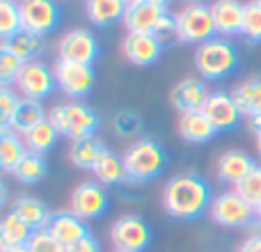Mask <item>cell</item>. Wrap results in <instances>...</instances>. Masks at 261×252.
Wrapping results in <instances>:
<instances>
[{
    "instance_id": "42",
    "label": "cell",
    "mask_w": 261,
    "mask_h": 252,
    "mask_svg": "<svg viewBox=\"0 0 261 252\" xmlns=\"http://www.w3.org/2000/svg\"><path fill=\"white\" fill-rule=\"evenodd\" d=\"M248 129H250V133L252 135H257L259 131H261V115H257V117H248Z\"/></svg>"
},
{
    "instance_id": "16",
    "label": "cell",
    "mask_w": 261,
    "mask_h": 252,
    "mask_svg": "<svg viewBox=\"0 0 261 252\" xmlns=\"http://www.w3.org/2000/svg\"><path fill=\"white\" fill-rule=\"evenodd\" d=\"M211 14L216 21L218 37H234L241 35L243 30V18H245V3L241 0H213Z\"/></svg>"
},
{
    "instance_id": "41",
    "label": "cell",
    "mask_w": 261,
    "mask_h": 252,
    "mask_svg": "<svg viewBox=\"0 0 261 252\" xmlns=\"http://www.w3.org/2000/svg\"><path fill=\"white\" fill-rule=\"evenodd\" d=\"M236 252H261V232L250 234L248 239L239 245V250H236Z\"/></svg>"
},
{
    "instance_id": "14",
    "label": "cell",
    "mask_w": 261,
    "mask_h": 252,
    "mask_svg": "<svg viewBox=\"0 0 261 252\" xmlns=\"http://www.w3.org/2000/svg\"><path fill=\"white\" fill-rule=\"evenodd\" d=\"M208 87L204 78L197 76H188V78H181L170 92V104L174 106V110L179 115L184 113H195V110H202L204 104L208 99Z\"/></svg>"
},
{
    "instance_id": "36",
    "label": "cell",
    "mask_w": 261,
    "mask_h": 252,
    "mask_svg": "<svg viewBox=\"0 0 261 252\" xmlns=\"http://www.w3.org/2000/svg\"><path fill=\"white\" fill-rule=\"evenodd\" d=\"M241 35L250 41V44H259L261 41V5L257 0L245 3V18H243V30Z\"/></svg>"
},
{
    "instance_id": "34",
    "label": "cell",
    "mask_w": 261,
    "mask_h": 252,
    "mask_svg": "<svg viewBox=\"0 0 261 252\" xmlns=\"http://www.w3.org/2000/svg\"><path fill=\"white\" fill-rule=\"evenodd\" d=\"M153 37H156V41L163 46V48H170V46L179 44L181 41V35H179V21H176V14L167 12L161 16V21L156 23V28H153L151 32Z\"/></svg>"
},
{
    "instance_id": "39",
    "label": "cell",
    "mask_w": 261,
    "mask_h": 252,
    "mask_svg": "<svg viewBox=\"0 0 261 252\" xmlns=\"http://www.w3.org/2000/svg\"><path fill=\"white\" fill-rule=\"evenodd\" d=\"M28 250L30 252H67V245L60 243L48 230H39L28 241Z\"/></svg>"
},
{
    "instance_id": "43",
    "label": "cell",
    "mask_w": 261,
    "mask_h": 252,
    "mask_svg": "<svg viewBox=\"0 0 261 252\" xmlns=\"http://www.w3.org/2000/svg\"><path fill=\"white\" fill-rule=\"evenodd\" d=\"M0 252H30L28 245H7V248H0Z\"/></svg>"
},
{
    "instance_id": "17",
    "label": "cell",
    "mask_w": 261,
    "mask_h": 252,
    "mask_svg": "<svg viewBox=\"0 0 261 252\" xmlns=\"http://www.w3.org/2000/svg\"><path fill=\"white\" fill-rule=\"evenodd\" d=\"M7 211L14 213L18 220H23L30 230H35V232L46 230L50 216H53V211H50L41 199L32 197V195H18L16 199H12V204L7 207Z\"/></svg>"
},
{
    "instance_id": "28",
    "label": "cell",
    "mask_w": 261,
    "mask_h": 252,
    "mask_svg": "<svg viewBox=\"0 0 261 252\" xmlns=\"http://www.w3.org/2000/svg\"><path fill=\"white\" fill-rule=\"evenodd\" d=\"M58 138H60V133L53 126V122H50V119H44L41 124H37L35 129H30L25 135H23V142H25L28 152L41 154V156H44V154H48L50 149L55 147Z\"/></svg>"
},
{
    "instance_id": "23",
    "label": "cell",
    "mask_w": 261,
    "mask_h": 252,
    "mask_svg": "<svg viewBox=\"0 0 261 252\" xmlns=\"http://www.w3.org/2000/svg\"><path fill=\"white\" fill-rule=\"evenodd\" d=\"M124 12H126V3L122 0H85V16L96 28H108L122 21Z\"/></svg>"
},
{
    "instance_id": "7",
    "label": "cell",
    "mask_w": 261,
    "mask_h": 252,
    "mask_svg": "<svg viewBox=\"0 0 261 252\" xmlns=\"http://www.w3.org/2000/svg\"><path fill=\"white\" fill-rule=\"evenodd\" d=\"M176 21H179V35L184 44L199 46L218 35L216 21H213V14H211V5H204V3L186 5L176 14Z\"/></svg>"
},
{
    "instance_id": "11",
    "label": "cell",
    "mask_w": 261,
    "mask_h": 252,
    "mask_svg": "<svg viewBox=\"0 0 261 252\" xmlns=\"http://www.w3.org/2000/svg\"><path fill=\"white\" fill-rule=\"evenodd\" d=\"M55 85H58V81H55V71L50 67H46V64H41V62H28L25 67H23L18 81H16L18 94H21L23 99L39 101V104L53 94Z\"/></svg>"
},
{
    "instance_id": "6",
    "label": "cell",
    "mask_w": 261,
    "mask_h": 252,
    "mask_svg": "<svg viewBox=\"0 0 261 252\" xmlns=\"http://www.w3.org/2000/svg\"><path fill=\"white\" fill-rule=\"evenodd\" d=\"M110 243L115 250L142 252L151 243V227L138 213H124L110 225Z\"/></svg>"
},
{
    "instance_id": "8",
    "label": "cell",
    "mask_w": 261,
    "mask_h": 252,
    "mask_svg": "<svg viewBox=\"0 0 261 252\" xmlns=\"http://www.w3.org/2000/svg\"><path fill=\"white\" fill-rule=\"evenodd\" d=\"M55 81L62 94H67L71 101H81L94 87V69L92 64H78V62H64L58 60L53 67Z\"/></svg>"
},
{
    "instance_id": "50",
    "label": "cell",
    "mask_w": 261,
    "mask_h": 252,
    "mask_svg": "<svg viewBox=\"0 0 261 252\" xmlns=\"http://www.w3.org/2000/svg\"><path fill=\"white\" fill-rule=\"evenodd\" d=\"M257 3H259V5H261V0H257Z\"/></svg>"
},
{
    "instance_id": "27",
    "label": "cell",
    "mask_w": 261,
    "mask_h": 252,
    "mask_svg": "<svg viewBox=\"0 0 261 252\" xmlns=\"http://www.w3.org/2000/svg\"><path fill=\"white\" fill-rule=\"evenodd\" d=\"M28 147L23 142V135L14 133V131H0V167L3 172L12 174L14 167L25 158Z\"/></svg>"
},
{
    "instance_id": "32",
    "label": "cell",
    "mask_w": 261,
    "mask_h": 252,
    "mask_svg": "<svg viewBox=\"0 0 261 252\" xmlns=\"http://www.w3.org/2000/svg\"><path fill=\"white\" fill-rule=\"evenodd\" d=\"M144 129V122H142V115L133 108H122L113 115V131L115 135L119 138H138Z\"/></svg>"
},
{
    "instance_id": "20",
    "label": "cell",
    "mask_w": 261,
    "mask_h": 252,
    "mask_svg": "<svg viewBox=\"0 0 261 252\" xmlns=\"http://www.w3.org/2000/svg\"><path fill=\"white\" fill-rule=\"evenodd\" d=\"M0 48L9 51V53L16 55L21 62L28 64V62H37V58H39L46 48V41H44V37L37 35V32L21 28V30L14 32L12 37L0 41Z\"/></svg>"
},
{
    "instance_id": "26",
    "label": "cell",
    "mask_w": 261,
    "mask_h": 252,
    "mask_svg": "<svg viewBox=\"0 0 261 252\" xmlns=\"http://www.w3.org/2000/svg\"><path fill=\"white\" fill-rule=\"evenodd\" d=\"M92 174H94L96 181H99V184H103L106 188H108V186L126 184V167H124L122 156H117V154L110 152V149H106V152L101 154V158L96 161Z\"/></svg>"
},
{
    "instance_id": "24",
    "label": "cell",
    "mask_w": 261,
    "mask_h": 252,
    "mask_svg": "<svg viewBox=\"0 0 261 252\" xmlns=\"http://www.w3.org/2000/svg\"><path fill=\"white\" fill-rule=\"evenodd\" d=\"M106 144L101 142L99 138L90 135V138H81V140H73L71 147H69V161H71L73 167L78 170H94L96 161L101 158V154L106 152Z\"/></svg>"
},
{
    "instance_id": "40",
    "label": "cell",
    "mask_w": 261,
    "mask_h": 252,
    "mask_svg": "<svg viewBox=\"0 0 261 252\" xmlns=\"http://www.w3.org/2000/svg\"><path fill=\"white\" fill-rule=\"evenodd\" d=\"M67 252H101V245H99V241H96V236H92V232H90V234H85L83 239H78L76 243L69 245Z\"/></svg>"
},
{
    "instance_id": "29",
    "label": "cell",
    "mask_w": 261,
    "mask_h": 252,
    "mask_svg": "<svg viewBox=\"0 0 261 252\" xmlns=\"http://www.w3.org/2000/svg\"><path fill=\"white\" fill-rule=\"evenodd\" d=\"M44 119H48V113L44 110V106H41L39 101L23 99L16 115H14V122H12V129L9 131H14V133H18V135H25L28 131L35 129V126L41 124Z\"/></svg>"
},
{
    "instance_id": "25",
    "label": "cell",
    "mask_w": 261,
    "mask_h": 252,
    "mask_svg": "<svg viewBox=\"0 0 261 252\" xmlns=\"http://www.w3.org/2000/svg\"><path fill=\"white\" fill-rule=\"evenodd\" d=\"M231 99L243 117L261 115V78H248L231 90Z\"/></svg>"
},
{
    "instance_id": "46",
    "label": "cell",
    "mask_w": 261,
    "mask_h": 252,
    "mask_svg": "<svg viewBox=\"0 0 261 252\" xmlns=\"http://www.w3.org/2000/svg\"><path fill=\"white\" fill-rule=\"evenodd\" d=\"M257 222H259V227H261V204L257 207Z\"/></svg>"
},
{
    "instance_id": "9",
    "label": "cell",
    "mask_w": 261,
    "mask_h": 252,
    "mask_svg": "<svg viewBox=\"0 0 261 252\" xmlns=\"http://www.w3.org/2000/svg\"><path fill=\"white\" fill-rule=\"evenodd\" d=\"M99 53V41L87 28H73L64 32L62 39L58 41V60H64V62L94 64Z\"/></svg>"
},
{
    "instance_id": "35",
    "label": "cell",
    "mask_w": 261,
    "mask_h": 252,
    "mask_svg": "<svg viewBox=\"0 0 261 252\" xmlns=\"http://www.w3.org/2000/svg\"><path fill=\"white\" fill-rule=\"evenodd\" d=\"M234 190L245 199L248 204H252L254 209L261 204V163L250 170V174L245 179H241L239 184L234 186Z\"/></svg>"
},
{
    "instance_id": "44",
    "label": "cell",
    "mask_w": 261,
    "mask_h": 252,
    "mask_svg": "<svg viewBox=\"0 0 261 252\" xmlns=\"http://www.w3.org/2000/svg\"><path fill=\"white\" fill-rule=\"evenodd\" d=\"M144 3H151V5H156V7H161V9H167L172 0H144Z\"/></svg>"
},
{
    "instance_id": "19",
    "label": "cell",
    "mask_w": 261,
    "mask_h": 252,
    "mask_svg": "<svg viewBox=\"0 0 261 252\" xmlns=\"http://www.w3.org/2000/svg\"><path fill=\"white\" fill-rule=\"evenodd\" d=\"M257 165L254 158L250 156L248 152L243 149H227L225 154H220L216 163V172H218V179L225 181V184L236 186L241 179L250 174V170Z\"/></svg>"
},
{
    "instance_id": "15",
    "label": "cell",
    "mask_w": 261,
    "mask_h": 252,
    "mask_svg": "<svg viewBox=\"0 0 261 252\" xmlns=\"http://www.w3.org/2000/svg\"><path fill=\"white\" fill-rule=\"evenodd\" d=\"M122 53L135 67H151L158 62L163 53V46L156 41L153 35H142V32H128L122 41Z\"/></svg>"
},
{
    "instance_id": "13",
    "label": "cell",
    "mask_w": 261,
    "mask_h": 252,
    "mask_svg": "<svg viewBox=\"0 0 261 252\" xmlns=\"http://www.w3.org/2000/svg\"><path fill=\"white\" fill-rule=\"evenodd\" d=\"M202 113L208 117V122L213 124V129H216L218 133L236 129L239 119L243 117L239 106L231 99V92H225V90H213L211 94H208L206 104H204Z\"/></svg>"
},
{
    "instance_id": "33",
    "label": "cell",
    "mask_w": 261,
    "mask_h": 252,
    "mask_svg": "<svg viewBox=\"0 0 261 252\" xmlns=\"http://www.w3.org/2000/svg\"><path fill=\"white\" fill-rule=\"evenodd\" d=\"M23 28L21 3L16 0H0V37L7 39Z\"/></svg>"
},
{
    "instance_id": "4",
    "label": "cell",
    "mask_w": 261,
    "mask_h": 252,
    "mask_svg": "<svg viewBox=\"0 0 261 252\" xmlns=\"http://www.w3.org/2000/svg\"><path fill=\"white\" fill-rule=\"evenodd\" d=\"M48 119L58 129L60 135L73 140L90 138L99 131L101 117L92 106L83 101H69V104H58L48 110Z\"/></svg>"
},
{
    "instance_id": "12",
    "label": "cell",
    "mask_w": 261,
    "mask_h": 252,
    "mask_svg": "<svg viewBox=\"0 0 261 252\" xmlns=\"http://www.w3.org/2000/svg\"><path fill=\"white\" fill-rule=\"evenodd\" d=\"M23 28L46 37L60 26V7L55 0H21Z\"/></svg>"
},
{
    "instance_id": "22",
    "label": "cell",
    "mask_w": 261,
    "mask_h": 252,
    "mask_svg": "<svg viewBox=\"0 0 261 252\" xmlns=\"http://www.w3.org/2000/svg\"><path fill=\"white\" fill-rule=\"evenodd\" d=\"M176 131H179L181 138H184L186 142H190V144H204V142H208V140L216 138V133H218L202 110L179 115Z\"/></svg>"
},
{
    "instance_id": "45",
    "label": "cell",
    "mask_w": 261,
    "mask_h": 252,
    "mask_svg": "<svg viewBox=\"0 0 261 252\" xmlns=\"http://www.w3.org/2000/svg\"><path fill=\"white\" fill-rule=\"evenodd\" d=\"M254 144H257V154L261 156V131H259L257 135H254Z\"/></svg>"
},
{
    "instance_id": "37",
    "label": "cell",
    "mask_w": 261,
    "mask_h": 252,
    "mask_svg": "<svg viewBox=\"0 0 261 252\" xmlns=\"http://www.w3.org/2000/svg\"><path fill=\"white\" fill-rule=\"evenodd\" d=\"M21 101H23V96H18V92H12V87H3V90H0V115H3L0 131H9V129H12L14 115H16Z\"/></svg>"
},
{
    "instance_id": "3",
    "label": "cell",
    "mask_w": 261,
    "mask_h": 252,
    "mask_svg": "<svg viewBox=\"0 0 261 252\" xmlns=\"http://www.w3.org/2000/svg\"><path fill=\"white\" fill-rule=\"evenodd\" d=\"M239 48L227 37H213L195 51V69L204 81H222L239 67Z\"/></svg>"
},
{
    "instance_id": "10",
    "label": "cell",
    "mask_w": 261,
    "mask_h": 252,
    "mask_svg": "<svg viewBox=\"0 0 261 252\" xmlns=\"http://www.w3.org/2000/svg\"><path fill=\"white\" fill-rule=\"evenodd\" d=\"M71 211L83 220H96L110 207V195L99 181H83L71 190Z\"/></svg>"
},
{
    "instance_id": "21",
    "label": "cell",
    "mask_w": 261,
    "mask_h": 252,
    "mask_svg": "<svg viewBox=\"0 0 261 252\" xmlns=\"http://www.w3.org/2000/svg\"><path fill=\"white\" fill-rule=\"evenodd\" d=\"M46 230H48L62 245H67V248L71 243H76L78 239H83L85 234H90L87 222L83 220V218H78L73 211H58V213H53Z\"/></svg>"
},
{
    "instance_id": "47",
    "label": "cell",
    "mask_w": 261,
    "mask_h": 252,
    "mask_svg": "<svg viewBox=\"0 0 261 252\" xmlns=\"http://www.w3.org/2000/svg\"><path fill=\"white\" fill-rule=\"evenodd\" d=\"M186 5H195V3H202V0H184Z\"/></svg>"
},
{
    "instance_id": "49",
    "label": "cell",
    "mask_w": 261,
    "mask_h": 252,
    "mask_svg": "<svg viewBox=\"0 0 261 252\" xmlns=\"http://www.w3.org/2000/svg\"><path fill=\"white\" fill-rule=\"evenodd\" d=\"M122 3H126V5H128V3H130V0H122Z\"/></svg>"
},
{
    "instance_id": "2",
    "label": "cell",
    "mask_w": 261,
    "mask_h": 252,
    "mask_svg": "<svg viewBox=\"0 0 261 252\" xmlns=\"http://www.w3.org/2000/svg\"><path fill=\"white\" fill-rule=\"evenodd\" d=\"M126 184H147L161 177L167 167V152L156 138H138L122 154Z\"/></svg>"
},
{
    "instance_id": "48",
    "label": "cell",
    "mask_w": 261,
    "mask_h": 252,
    "mask_svg": "<svg viewBox=\"0 0 261 252\" xmlns=\"http://www.w3.org/2000/svg\"><path fill=\"white\" fill-rule=\"evenodd\" d=\"M113 252H128V250H113Z\"/></svg>"
},
{
    "instance_id": "31",
    "label": "cell",
    "mask_w": 261,
    "mask_h": 252,
    "mask_svg": "<svg viewBox=\"0 0 261 252\" xmlns=\"http://www.w3.org/2000/svg\"><path fill=\"white\" fill-rule=\"evenodd\" d=\"M32 234H35V230H30L25 222L18 220L9 211L0 220V248H7V245H28Z\"/></svg>"
},
{
    "instance_id": "38",
    "label": "cell",
    "mask_w": 261,
    "mask_h": 252,
    "mask_svg": "<svg viewBox=\"0 0 261 252\" xmlns=\"http://www.w3.org/2000/svg\"><path fill=\"white\" fill-rule=\"evenodd\" d=\"M23 67H25V62H21V60H18L16 55H12L9 51L0 48V83H3V87H9L12 83H16Z\"/></svg>"
},
{
    "instance_id": "18",
    "label": "cell",
    "mask_w": 261,
    "mask_h": 252,
    "mask_svg": "<svg viewBox=\"0 0 261 252\" xmlns=\"http://www.w3.org/2000/svg\"><path fill=\"white\" fill-rule=\"evenodd\" d=\"M163 14H165V9L156 7V5H151V3H144V0H130V3L126 5V12H124L122 23L128 32L151 35Z\"/></svg>"
},
{
    "instance_id": "30",
    "label": "cell",
    "mask_w": 261,
    "mask_h": 252,
    "mask_svg": "<svg viewBox=\"0 0 261 252\" xmlns=\"http://www.w3.org/2000/svg\"><path fill=\"white\" fill-rule=\"evenodd\" d=\"M46 174H48V163H46V158L41 156V154H32V152H28L25 158H23L12 172L14 179L25 186L39 184Z\"/></svg>"
},
{
    "instance_id": "5",
    "label": "cell",
    "mask_w": 261,
    "mask_h": 252,
    "mask_svg": "<svg viewBox=\"0 0 261 252\" xmlns=\"http://www.w3.org/2000/svg\"><path fill=\"white\" fill-rule=\"evenodd\" d=\"M208 216L216 225L227 227V230H241V227H250L257 220V209L248 204L236 190H225V193L216 195L208 209Z\"/></svg>"
},
{
    "instance_id": "1",
    "label": "cell",
    "mask_w": 261,
    "mask_h": 252,
    "mask_svg": "<svg viewBox=\"0 0 261 252\" xmlns=\"http://www.w3.org/2000/svg\"><path fill=\"white\" fill-rule=\"evenodd\" d=\"M213 197L216 195L204 177L195 172H181L163 188V209L174 220H195L202 213H208Z\"/></svg>"
}]
</instances>
